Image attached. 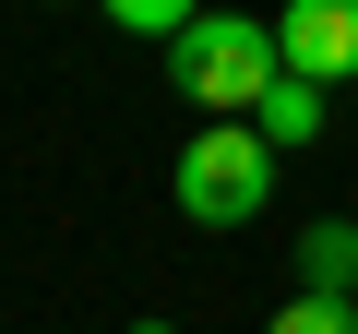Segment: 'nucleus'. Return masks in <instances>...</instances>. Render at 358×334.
Masks as SVG:
<instances>
[{"label":"nucleus","instance_id":"nucleus-7","mask_svg":"<svg viewBox=\"0 0 358 334\" xmlns=\"http://www.w3.org/2000/svg\"><path fill=\"white\" fill-rule=\"evenodd\" d=\"M96 13H108L120 36H179V24L203 13V0H96Z\"/></svg>","mask_w":358,"mask_h":334},{"label":"nucleus","instance_id":"nucleus-5","mask_svg":"<svg viewBox=\"0 0 358 334\" xmlns=\"http://www.w3.org/2000/svg\"><path fill=\"white\" fill-rule=\"evenodd\" d=\"M299 286H322V298H358V227H346V215H322V227L299 239Z\"/></svg>","mask_w":358,"mask_h":334},{"label":"nucleus","instance_id":"nucleus-2","mask_svg":"<svg viewBox=\"0 0 358 334\" xmlns=\"http://www.w3.org/2000/svg\"><path fill=\"white\" fill-rule=\"evenodd\" d=\"M179 215L192 227H251L263 203H275V143L251 131V119H215V131H192V155H179Z\"/></svg>","mask_w":358,"mask_h":334},{"label":"nucleus","instance_id":"nucleus-1","mask_svg":"<svg viewBox=\"0 0 358 334\" xmlns=\"http://www.w3.org/2000/svg\"><path fill=\"white\" fill-rule=\"evenodd\" d=\"M167 72H179V96H192V108L251 119L263 84L287 72V48H275V24H251V13H192V24L167 36Z\"/></svg>","mask_w":358,"mask_h":334},{"label":"nucleus","instance_id":"nucleus-3","mask_svg":"<svg viewBox=\"0 0 358 334\" xmlns=\"http://www.w3.org/2000/svg\"><path fill=\"white\" fill-rule=\"evenodd\" d=\"M275 48H287V72H310V84H346V72H358V0H287Z\"/></svg>","mask_w":358,"mask_h":334},{"label":"nucleus","instance_id":"nucleus-8","mask_svg":"<svg viewBox=\"0 0 358 334\" xmlns=\"http://www.w3.org/2000/svg\"><path fill=\"white\" fill-rule=\"evenodd\" d=\"M131 334H179V322H131Z\"/></svg>","mask_w":358,"mask_h":334},{"label":"nucleus","instance_id":"nucleus-4","mask_svg":"<svg viewBox=\"0 0 358 334\" xmlns=\"http://www.w3.org/2000/svg\"><path fill=\"white\" fill-rule=\"evenodd\" d=\"M251 131H263L275 155H299V143L322 131V84H310V72H275V84H263V108H251Z\"/></svg>","mask_w":358,"mask_h":334},{"label":"nucleus","instance_id":"nucleus-6","mask_svg":"<svg viewBox=\"0 0 358 334\" xmlns=\"http://www.w3.org/2000/svg\"><path fill=\"white\" fill-rule=\"evenodd\" d=\"M263 334H358V298H322V286H299Z\"/></svg>","mask_w":358,"mask_h":334}]
</instances>
